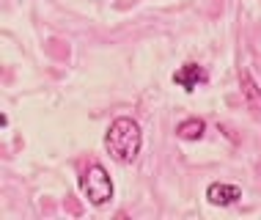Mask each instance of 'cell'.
Here are the masks:
<instances>
[{
    "instance_id": "1",
    "label": "cell",
    "mask_w": 261,
    "mask_h": 220,
    "mask_svg": "<svg viewBox=\"0 0 261 220\" xmlns=\"http://www.w3.org/2000/svg\"><path fill=\"white\" fill-rule=\"evenodd\" d=\"M140 143H143V135L138 121L132 118H116L105 135V149L116 162H132L140 152Z\"/></svg>"
},
{
    "instance_id": "2",
    "label": "cell",
    "mask_w": 261,
    "mask_h": 220,
    "mask_svg": "<svg viewBox=\"0 0 261 220\" xmlns=\"http://www.w3.org/2000/svg\"><path fill=\"white\" fill-rule=\"evenodd\" d=\"M80 187H83V193H86V198L91 204H108L110 198H113V182H110V176L105 168L99 165H91L86 174H83V179H80Z\"/></svg>"
},
{
    "instance_id": "3",
    "label": "cell",
    "mask_w": 261,
    "mask_h": 220,
    "mask_svg": "<svg viewBox=\"0 0 261 220\" xmlns=\"http://www.w3.org/2000/svg\"><path fill=\"white\" fill-rule=\"evenodd\" d=\"M239 198H242V190L237 187V184H209L206 190V201L215 204V207H231V204H237Z\"/></svg>"
},
{
    "instance_id": "4",
    "label": "cell",
    "mask_w": 261,
    "mask_h": 220,
    "mask_svg": "<svg viewBox=\"0 0 261 220\" xmlns=\"http://www.w3.org/2000/svg\"><path fill=\"white\" fill-rule=\"evenodd\" d=\"M203 80H206V72H203L201 66H195V63H187V66H181L179 72H173V83L181 86V88H195Z\"/></svg>"
},
{
    "instance_id": "5",
    "label": "cell",
    "mask_w": 261,
    "mask_h": 220,
    "mask_svg": "<svg viewBox=\"0 0 261 220\" xmlns=\"http://www.w3.org/2000/svg\"><path fill=\"white\" fill-rule=\"evenodd\" d=\"M176 132H179V138H185V140H198L201 135H203V121H201V118H190V121H181Z\"/></svg>"
}]
</instances>
